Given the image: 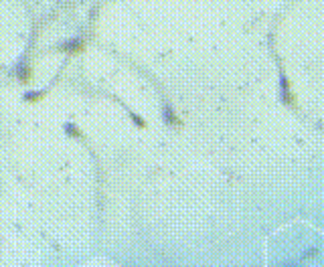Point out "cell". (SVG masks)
Returning a JSON list of instances; mask_svg holds the SVG:
<instances>
[{
  "instance_id": "cell-1",
  "label": "cell",
  "mask_w": 324,
  "mask_h": 267,
  "mask_svg": "<svg viewBox=\"0 0 324 267\" xmlns=\"http://www.w3.org/2000/svg\"><path fill=\"white\" fill-rule=\"evenodd\" d=\"M267 261L272 265H324V233L306 225H290L267 241Z\"/></svg>"
},
{
  "instance_id": "cell-2",
  "label": "cell",
  "mask_w": 324,
  "mask_h": 267,
  "mask_svg": "<svg viewBox=\"0 0 324 267\" xmlns=\"http://www.w3.org/2000/svg\"><path fill=\"white\" fill-rule=\"evenodd\" d=\"M13 75H15V79H17L21 85L33 83V79H35V67H33V59H31V53H29V51H25V53L17 59V63L13 65Z\"/></svg>"
},
{
  "instance_id": "cell-3",
  "label": "cell",
  "mask_w": 324,
  "mask_h": 267,
  "mask_svg": "<svg viewBox=\"0 0 324 267\" xmlns=\"http://www.w3.org/2000/svg\"><path fill=\"white\" fill-rule=\"evenodd\" d=\"M55 51H59L63 55H69V57H75V55H81V53L87 51V41H85V37L75 35V37L63 39L61 43H57Z\"/></svg>"
},
{
  "instance_id": "cell-4",
  "label": "cell",
  "mask_w": 324,
  "mask_h": 267,
  "mask_svg": "<svg viewBox=\"0 0 324 267\" xmlns=\"http://www.w3.org/2000/svg\"><path fill=\"white\" fill-rule=\"evenodd\" d=\"M160 117H162V121H165V125H167V127H173V129L183 127V119H181V115L177 113V109H175L169 101H165V103L160 105Z\"/></svg>"
},
{
  "instance_id": "cell-5",
  "label": "cell",
  "mask_w": 324,
  "mask_h": 267,
  "mask_svg": "<svg viewBox=\"0 0 324 267\" xmlns=\"http://www.w3.org/2000/svg\"><path fill=\"white\" fill-rule=\"evenodd\" d=\"M49 91H51V87H43V89H29V91H25V93L21 95V99H23L25 103H39V101H43V99L49 95Z\"/></svg>"
},
{
  "instance_id": "cell-6",
  "label": "cell",
  "mask_w": 324,
  "mask_h": 267,
  "mask_svg": "<svg viewBox=\"0 0 324 267\" xmlns=\"http://www.w3.org/2000/svg\"><path fill=\"white\" fill-rule=\"evenodd\" d=\"M63 134H65L67 138H71V140H79V142L85 140V131L75 121H65L63 123Z\"/></svg>"
},
{
  "instance_id": "cell-7",
  "label": "cell",
  "mask_w": 324,
  "mask_h": 267,
  "mask_svg": "<svg viewBox=\"0 0 324 267\" xmlns=\"http://www.w3.org/2000/svg\"><path fill=\"white\" fill-rule=\"evenodd\" d=\"M126 111H128V117H130V121L134 123L136 129H146L148 127V121H146V117L142 113H138V111H134L130 107H126Z\"/></svg>"
}]
</instances>
